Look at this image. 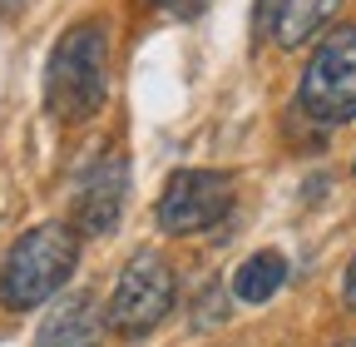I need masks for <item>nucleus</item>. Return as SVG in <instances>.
Wrapping results in <instances>:
<instances>
[{
	"label": "nucleus",
	"mask_w": 356,
	"mask_h": 347,
	"mask_svg": "<svg viewBox=\"0 0 356 347\" xmlns=\"http://www.w3.org/2000/svg\"><path fill=\"white\" fill-rule=\"evenodd\" d=\"M337 6L341 0H287V10L277 20V45H287V50L307 45V40L337 15Z\"/></svg>",
	"instance_id": "nucleus-9"
},
{
	"label": "nucleus",
	"mask_w": 356,
	"mask_h": 347,
	"mask_svg": "<svg viewBox=\"0 0 356 347\" xmlns=\"http://www.w3.org/2000/svg\"><path fill=\"white\" fill-rule=\"evenodd\" d=\"M351 174H356V169H351Z\"/></svg>",
	"instance_id": "nucleus-15"
},
{
	"label": "nucleus",
	"mask_w": 356,
	"mask_h": 347,
	"mask_svg": "<svg viewBox=\"0 0 356 347\" xmlns=\"http://www.w3.org/2000/svg\"><path fill=\"white\" fill-rule=\"evenodd\" d=\"M104 332H109V313L99 308V298L95 293H70L40 323L35 347H104Z\"/></svg>",
	"instance_id": "nucleus-7"
},
{
	"label": "nucleus",
	"mask_w": 356,
	"mask_h": 347,
	"mask_svg": "<svg viewBox=\"0 0 356 347\" xmlns=\"http://www.w3.org/2000/svg\"><path fill=\"white\" fill-rule=\"evenodd\" d=\"M25 10V0H0V15H20Z\"/></svg>",
	"instance_id": "nucleus-13"
},
{
	"label": "nucleus",
	"mask_w": 356,
	"mask_h": 347,
	"mask_svg": "<svg viewBox=\"0 0 356 347\" xmlns=\"http://www.w3.org/2000/svg\"><path fill=\"white\" fill-rule=\"evenodd\" d=\"M109 100V30L99 20L70 25L44 60V105L60 124L95 119Z\"/></svg>",
	"instance_id": "nucleus-1"
},
{
	"label": "nucleus",
	"mask_w": 356,
	"mask_h": 347,
	"mask_svg": "<svg viewBox=\"0 0 356 347\" xmlns=\"http://www.w3.org/2000/svg\"><path fill=\"white\" fill-rule=\"evenodd\" d=\"M297 105L317 124L356 119V25H337L297 79Z\"/></svg>",
	"instance_id": "nucleus-4"
},
{
	"label": "nucleus",
	"mask_w": 356,
	"mask_h": 347,
	"mask_svg": "<svg viewBox=\"0 0 356 347\" xmlns=\"http://www.w3.org/2000/svg\"><path fill=\"white\" fill-rule=\"evenodd\" d=\"M124 203H129V164L124 154H104L79 174L74 199H70V224L79 238H104L119 229Z\"/></svg>",
	"instance_id": "nucleus-6"
},
{
	"label": "nucleus",
	"mask_w": 356,
	"mask_h": 347,
	"mask_svg": "<svg viewBox=\"0 0 356 347\" xmlns=\"http://www.w3.org/2000/svg\"><path fill=\"white\" fill-rule=\"evenodd\" d=\"M341 302L356 313V258H351V263H346V273H341Z\"/></svg>",
	"instance_id": "nucleus-11"
},
{
	"label": "nucleus",
	"mask_w": 356,
	"mask_h": 347,
	"mask_svg": "<svg viewBox=\"0 0 356 347\" xmlns=\"http://www.w3.org/2000/svg\"><path fill=\"white\" fill-rule=\"evenodd\" d=\"M341 347H356V342H341Z\"/></svg>",
	"instance_id": "nucleus-14"
},
{
	"label": "nucleus",
	"mask_w": 356,
	"mask_h": 347,
	"mask_svg": "<svg viewBox=\"0 0 356 347\" xmlns=\"http://www.w3.org/2000/svg\"><path fill=\"white\" fill-rule=\"evenodd\" d=\"M282 283H287V258H282L277 248L252 253L248 263L233 273V293H238L243 302H267L273 293H282Z\"/></svg>",
	"instance_id": "nucleus-8"
},
{
	"label": "nucleus",
	"mask_w": 356,
	"mask_h": 347,
	"mask_svg": "<svg viewBox=\"0 0 356 347\" xmlns=\"http://www.w3.org/2000/svg\"><path fill=\"white\" fill-rule=\"evenodd\" d=\"M287 10V0H257V15H252V30L257 35H277V20Z\"/></svg>",
	"instance_id": "nucleus-10"
},
{
	"label": "nucleus",
	"mask_w": 356,
	"mask_h": 347,
	"mask_svg": "<svg viewBox=\"0 0 356 347\" xmlns=\"http://www.w3.org/2000/svg\"><path fill=\"white\" fill-rule=\"evenodd\" d=\"M154 6H163V10H193L198 0H154Z\"/></svg>",
	"instance_id": "nucleus-12"
},
{
	"label": "nucleus",
	"mask_w": 356,
	"mask_h": 347,
	"mask_svg": "<svg viewBox=\"0 0 356 347\" xmlns=\"http://www.w3.org/2000/svg\"><path fill=\"white\" fill-rule=\"evenodd\" d=\"M233 208V174L222 169H178L159 194V229L168 238H193L228 219Z\"/></svg>",
	"instance_id": "nucleus-5"
},
{
	"label": "nucleus",
	"mask_w": 356,
	"mask_h": 347,
	"mask_svg": "<svg viewBox=\"0 0 356 347\" xmlns=\"http://www.w3.org/2000/svg\"><path fill=\"white\" fill-rule=\"evenodd\" d=\"M173 298H178V278L173 263L154 248H139L124 263L114 293H109V327L119 337H149L168 313H173Z\"/></svg>",
	"instance_id": "nucleus-3"
},
{
	"label": "nucleus",
	"mask_w": 356,
	"mask_h": 347,
	"mask_svg": "<svg viewBox=\"0 0 356 347\" xmlns=\"http://www.w3.org/2000/svg\"><path fill=\"white\" fill-rule=\"evenodd\" d=\"M79 263V233L74 224H35L20 233L0 263V308L6 313H30L40 302H50Z\"/></svg>",
	"instance_id": "nucleus-2"
}]
</instances>
